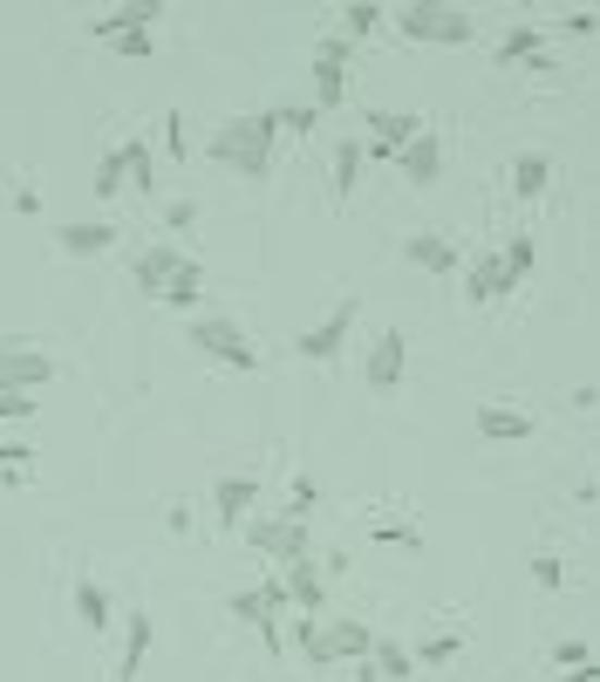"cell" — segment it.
Here are the masks:
<instances>
[{
  "label": "cell",
  "instance_id": "6da1fadb",
  "mask_svg": "<svg viewBox=\"0 0 600 682\" xmlns=\"http://www.w3.org/2000/svg\"><path fill=\"white\" fill-rule=\"evenodd\" d=\"M212 164H225V171H240V178H267L273 171V150H280V123H273V110H253V116H232V123H219L212 131Z\"/></svg>",
  "mask_w": 600,
  "mask_h": 682
},
{
  "label": "cell",
  "instance_id": "7a4b0ae2",
  "mask_svg": "<svg viewBox=\"0 0 600 682\" xmlns=\"http://www.w3.org/2000/svg\"><path fill=\"white\" fill-rule=\"evenodd\" d=\"M294 642H301V655H307L315 669H355V662H369L376 628L355 621V615H321V621L294 615Z\"/></svg>",
  "mask_w": 600,
  "mask_h": 682
},
{
  "label": "cell",
  "instance_id": "3957f363",
  "mask_svg": "<svg viewBox=\"0 0 600 682\" xmlns=\"http://www.w3.org/2000/svg\"><path fill=\"white\" fill-rule=\"evenodd\" d=\"M389 21H396L403 41H424V48H464L478 35V21L451 0H409V8H389Z\"/></svg>",
  "mask_w": 600,
  "mask_h": 682
},
{
  "label": "cell",
  "instance_id": "277c9868",
  "mask_svg": "<svg viewBox=\"0 0 600 682\" xmlns=\"http://www.w3.org/2000/svg\"><path fill=\"white\" fill-rule=\"evenodd\" d=\"M185 342L198 348L205 362H219V369H240V375H253L259 369V348H253V335L240 321H225V314H192V327H185Z\"/></svg>",
  "mask_w": 600,
  "mask_h": 682
},
{
  "label": "cell",
  "instance_id": "5b68a950",
  "mask_svg": "<svg viewBox=\"0 0 600 682\" xmlns=\"http://www.w3.org/2000/svg\"><path fill=\"white\" fill-rule=\"evenodd\" d=\"M56 383V356L35 348L28 335H8L0 342V396H35Z\"/></svg>",
  "mask_w": 600,
  "mask_h": 682
},
{
  "label": "cell",
  "instance_id": "8992f818",
  "mask_svg": "<svg viewBox=\"0 0 600 682\" xmlns=\"http://www.w3.org/2000/svg\"><path fill=\"white\" fill-rule=\"evenodd\" d=\"M232 615H240L246 628H259V635H267V655H280L286 642H280V615H294L286 608V587H280V573H267V580H253V587H240L225 600Z\"/></svg>",
  "mask_w": 600,
  "mask_h": 682
},
{
  "label": "cell",
  "instance_id": "52a82bcc",
  "mask_svg": "<svg viewBox=\"0 0 600 682\" xmlns=\"http://www.w3.org/2000/svg\"><path fill=\"white\" fill-rule=\"evenodd\" d=\"M355 321H362V300L342 294L315 327H301V335H294V356H301V362H334V356H342V342L355 335Z\"/></svg>",
  "mask_w": 600,
  "mask_h": 682
},
{
  "label": "cell",
  "instance_id": "ba28073f",
  "mask_svg": "<svg viewBox=\"0 0 600 682\" xmlns=\"http://www.w3.org/2000/svg\"><path fill=\"white\" fill-rule=\"evenodd\" d=\"M240 533H246L253 553H267V560H280V567H286V560H307V553H315V533H307L301 519H280V512H253Z\"/></svg>",
  "mask_w": 600,
  "mask_h": 682
},
{
  "label": "cell",
  "instance_id": "9c48e42d",
  "mask_svg": "<svg viewBox=\"0 0 600 682\" xmlns=\"http://www.w3.org/2000/svg\"><path fill=\"white\" fill-rule=\"evenodd\" d=\"M348 62H355V48L328 28V35L315 41V110H321V116L348 103Z\"/></svg>",
  "mask_w": 600,
  "mask_h": 682
},
{
  "label": "cell",
  "instance_id": "30bf717a",
  "mask_svg": "<svg viewBox=\"0 0 600 682\" xmlns=\"http://www.w3.org/2000/svg\"><path fill=\"white\" fill-rule=\"evenodd\" d=\"M280 587H286V608H294V615H307V621L328 615V573H321L315 553H307V560H286L280 567Z\"/></svg>",
  "mask_w": 600,
  "mask_h": 682
},
{
  "label": "cell",
  "instance_id": "8fae6325",
  "mask_svg": "<svg viewBox=\"0 0 600 682\" xmlns=\"http://www.w3.org/2000/svg\"><path fill=\"white\" fill-rule=\"evenodd\" d=\"M369 123H376V131L362 137V164H389V158H396V150H403L416 131H430V123L416 116V110H376Z\"/></svg>",
  "mask_w": 600,
  "mask_h": 682
},
{
  "label": "cell",
  "instance_id": "7c38bea8",
  "mask_svg": "<svg viewBox=\"0 0 600 682\" xmlns=\"http://www.w3.org/2000/svg\"><path fill=\"white\" fill-rule=\"evenodd\" d=\"M403 375H409V335H403V327H382L376 348H369V389L376 396H396Z\"/></svg>",
  "mask_w": 600,
  "mask_h": 682
},
{
  "label": "cell",
  "instance_id": "4fadbf2b",
  "mask_svg": "<svg viewBox=\"0 0 600 682\" xmlns=\"http://www.w3.org/2000/svg\"><path fill=\"white\" fill-rule=\"evenodd\" d=\"M389 164H396L403 171V185H416V191H430L437 178H443V137L437 131H416L403 150H396V158H389Z\"/></svg>",
  "mask_w": 600,
  "mask_h": 682
},
{
  "label": "cell",
  "instance_id": "5bb4252c",
  "mask_svg": "<svg viewBox=\"0 0 600 682\" xmlns=\"http://www.w3.org/2000/svg\"><path fill=\"white\" fill-rule=\"evenodd\" d=\"M177 266H185V252H177L171 239H158V246H144L137 260H130V281H137V294H150V300H158V294L177 281Z\"/></svg>",
  "mask_w": 600,
  "mask_h": 682
},
{
  "label": "cell",
  "instance_id": "9a60e30c",
  "mask_svg": "<svg viewBox=\"0 0 600 682\" xmlns=\"http://www.w3.org/2000/svg\"><path fill=\"white\" fill-rule=\"evenodd\" d=\"M457 273H464V300H472V308H485V300H505V294H512V273H505L499 252H472V260H464Z\"/></svg>",
  "mask_w": 600,
  "mask_h": 682
},
{
  "label": "cell",
  "instance_id": "2e32d148",
  "mask_svg": "<svg viewBox=\"0 0 600 682\" xmlns=\"http://www.w3.org/2000/svg\"><path fill=\"white\" fill-rule=\"evenodd\" d=\"M478 437H491V444H526V437H539V417L518 410V402H478Z\"/></svg>",
  "mask_w": 600,
  "mask_h": 682
},
{
  "label": "cell",
  "instance_id": "e0dca14e",
  "mask_svg": "<svg viewBox=\"0 0 600 682\" xmlns=\"http://www.w3.org/2000/svg\"><path fill=\"white\" fill-rule=\"evenodd\" d=\"M505 178H512V198H518V206H539V198H546V191H553V178H560V164H553V158H546V150H518V158H512V171H505Z\"/></svg>",
  "mask_w": 600,
  "mask_h": 682
},
{
  "label": "cell",
  "instance_id": "ac0fdd59",
  "mask_svg": "<svg viewBox=\"0 0 600 682\" xmlns=\"http://www.w3.org/2000/svg\"><path fill=\"white\" fill-rule=\"evenodd\" d=\"M56 246L69 260H102L117 246V225L110 219H69V225H56Z\"/></svg>",
  "mask_w": 600,
  "mask_h": 682
},
{
  "label": "cell",
  "instance_id": "d6986e66",
  "mask_svg": "<svg viewBox=\"0 0 600 682\" xmlns=\"http://www.w3.org/2000/svg\"><path fill=\"white\" fill-rule=\"evenodd\" d=\"M499 69H546V28L539 21H512L499 35Z\"/></svg>",
  "mask_w": 600,
  "mask_h": 682
},
{
  "label": "cell",
  "instance_id": "ffe728a7",
  "mask_svg": "<svg viewBox=\"0 0 600 682\" xmlns=\"http://www.w3.org/2000/svg\"><path fill=\"white\" fill-rule=\"evenodd\" d=\"M150 642H158V615H123V662H117V682H137L144 662H150Z\"/></svg>",
  "mask_w": 600,
  "mask_h": 682
},
{
  "label": "cell",
  "instance_id": "44dd1931",
  "mask_svg": "<svg viewBox=\"0 0 600 682\" xmlns=\"http://www.w3.org/2000/svg\"><path fill=\"white\" fill-rule=\"evenodd\" d=\"M75 621L89 628V635H110V621H117V600H110V587H102L96 573H75Z\"/></svg>",
  "mask_w": 600,
  "mask_h": 682
},
{
  "label": "cell",
  "instance_id": "7402d4cb",
  "mask_svg": "<svg viewBox=\"0 0 600 682\" xmlns=\"http://www.w3.org/2000/svg\"><path fill=\"white\" fill-rule=\"evenodd\" d=\"M403 260H409V266H424V273H457V266H464V252H457L451 233H409V239H403Z\"/></svg>",
  "mask_w": 600,
  "mask_h": 682
},
{
  "label": "cell",
  "instance_id": "603a6c76",
  "mask_svg": "<svg viewBox=\"0 0 600 682\" xmlns=\"http://www.w3.org/2000/svg\"><path fill=\"white\" fill-rule=\"evenodd\" d=\"M253 505H259V478H246V471H232V478H219V485H212V512L225 525H246Z\"/></svg>",
  "mask_w": 600,
  "mask_h": 682
},
{
  "label": "cell",
  "instance_id": "cb8c5ba5",
  "mask_svg": "<svg viewBox=\"0 0 600 682\" xmlns=\"http://www.w3.org/2000/svg\"><path fill=\"white\" fill-rule=\"evenodd\" d=\"M123 191H137V198H150V206H158V150H150L144 137L123 144Z\"/></svg>",
  "mask_w": 600,
  "mask_h": 682
},
{
  "label": "cell",
  "instance_id": "d4e9b609",
  "mask_svg": "<svg viewBox=\"0 0 600 682\" xmlns=\"http://www.w3.org/2000/svg\"><path fill=\"white\" fill-rule=\"evenodd\" d=\"M158 300H164V308H177V314H205V266L185 260V266H177V281H171Z\"/></svg>",
  "mask_w": 600,
  "mask_h": 682
},
{
  "label": "cell",
  "instance_id": "484cf974",
  "mask_svg": "<svg viewBox=\"0 0 600 682\" xmlns=\"http://www.w3.org/2000/svg\"><path fill=\"white\" fill-rule=\"evenodd\" d=\"M158 0H123V8H110V14H96L89 21V35H102V28H144V35H158Z\"/></svg>",
  "mask_w": 600,
  "mask_h": 682
},
{
  "label": "cell",
  "instance_id": "4316f807",
  "mask_svg": "<svg viewBox=\"0 0 600 682\" xmlns=\"http://www.w3.org/2000/svg\"><path fill=\"white\" fill-rule=\"evenodd\" d=\"M369 669H376V682H409V675H416V662H409V642H396V635H376V648H369Z\"/></svg>",
  "mask_w": 600,
  "mask_h": 682
},
{
  "label": "cell",
  "instance_id": "83f0119b",
  "mask_svg": "<svg viewBox=\"0 0 600 682\" xmlns=\"http://www.w3.org/2000/svg\"><path fill=\"white\" fill-rule=\"evenodd\" d=\"M362 171H369V164H362V137H342V144H334V198H342V206H348V198H355V185H362Z\"/></svg>",
  "mask_w": 600,
  "mask_h": 682
},
{
  "label": "cell",
  "instance_id": "f1b7e54d",
  "mask_svg": "<svg viewBox=\"0 0 600 682\" xmlns=\"http://www.w3.org/2000/svg\"><path fill=\"white\" fill-rule=\"evenodd\" d=\"M382 21H389V8H376V0H355V8H342V28H334V35H342V41L355 48V41L382 35Z\"/></svg>",
  "mask_w": 600,
  "mask_h": 682
},
{
  "label": "cell",
  "instance_id": "f546056e",
  "mask_svg": "<svg viewBox=\"0 0 600 682\" xmlns=\"http://www.w3.org/2000/svg\"><path fill=\"white\" fill-rule=\"evenodd\" d=\"M457 655H464V635H457V628H443V635H424L409 648V662L416 669H443V662H457Z\"/></svg>",
  "mask_w": 600,
  "mask_h": 682
},
{
  "label": "cell",
  "instance_id": "4dcf8cb0",
  "mask_svg": "<svg viewBox=\"0 0 600 682\" xmlns=\"http://www.w3.org/2000/svg\"><path fill=\"white\" fill-rule=\"evenodd\" d=\"M96 41H102V48H117L123 62H150V55H158V35H144V28H102Z\"/></svg>",
  "mask_w": 600,
  "mask_h": 682
},
{
  "label": "cell",
  "instance_id": "1f68e13d",
  "mask_svg": "<svg viewBox=\"0 0 600 682\" xmlns=\"http://www.w3.org/2000/svg\"><path fill=\"white\" fill-rule=\"evenodd\" d=\"M499 260H505V273H512V287L526 281V273L539 266V233H512L505 246H499Z\"/></svg>",
  "mask_w": 600,
  "mask_h": 682
},
{
  "label": "cell",
  "instance_id": "d6a6232c",
  "mask_svg": "<svg viewBox=\"0 0 600 682\" xmlns=\"http://www.w3.org/2000/svg\"><path fill=\"white\" fill-rule=\"evenodd\" d=\"M273 123H280V137H315L321 131V110L315 103H280Z\"/></svg>",
  "mask_w": 600,
  "mask_h": 682
},
{
  "label": "cell",
  "instance_id": "836d02e7",
  "mask_svg": "<svg viewBox=\"0 0 600 682\" xmlns=\"http://www.w3.org/2000/svg\"><path fill=\"white\" fill-rule=\"evenodd\" d=\"M315 505H321V485L301 471L294 485H286V512H280V519H301V525H307V519H315Z\"/></svg>",
  "mask_w": 600,
  "mask_h": 682
},
{
  "label": "cell",
  "instance_id": "e575fe53",
  "mask_svg": "<svg viewBox=\"0 0 600 682\" xmlns=\"http://www.w3.org/2000/svg\"><path fill=\"white\" fill-rule=\"evenodd\" d=\"M96 198H117L123 191V144H110V150H102V164H96Z\"/></svg>",
  "mask_w": 600,
  "mask_h": 682
},
{
  "label": "cell",
  "instance_id": "d590c367",
  "mask_svg": "<svg viewBox=\"0 0 600 682\" xmlns=\"http://www.w3.org/2000/svg\"><path fill=\"white\" fill-rule=\"evenodd\" d=\"M532 587H539V594H560V587H566V567L553 560V553H539V560H532Z\"/></svg>",
  "mask_w": 600,
  "mask_h": 682
},
{
  "label": "cell",
  "instance_id": "8d00e7d4",
  "mask_svg": "<svg viewBox=\"0 0 600 682\" xmlns=\"http://www.w3.org/2000/svg\"><path fill=\"white\" fill-rule=\"evenodd\" d=\"M164 150H171V158H185V150H192V131H185V110H164Z\"/></svg>",
  "mask_w": 600,
  "mask_h": 682
},
{
  "label": "cell",
  "instance_id": "74e56055",
  "mask_svg": "<svg viewBox=\"0 0 600 682\" xmlns=\"http://www.w3.org/2000/svg\"><path fill=\"white\" fill-rule=\"evenodd\" d=\"M376 540L382 546H424V540H416V525H403V519H376Z\"/></svg>",
  "mask_w": 600,
  "mask_h": 682
},
{
  "label": "cell",
  "instance_id": "f35d334b",
  "mask_svg": "<svg viewBox=\"0 0 600 682\" xmlns=\"http://www.w3.org/2000/svg\"><path fill=\"white\" fill-rule=\"evenodd\" d=\"M553 662H560L566 675H573V669H587V662H593V642H560V648H553Z\"/></svg>",
  "mask_w": 600,
  "mask_h": 682
},
{
  "label": "cell",
  "instance_id": "ab89813d",
  "mask_svg": "<svg viewBox=\"0 0 600 682\" xmlns=\"http://www.w3.org/2000/svg\"><path fill=\"white\" fill-rule=\"evenodd\" d=\"M41 410V396H0V423H28Z\"/></svg>",
  "mask_w": 600,
  "mask_h": 682
},
{
  "label": "cell",
  "instance_id": "60d3db41",
  "mask_svg": "<svg viewBox=\"0 0 600 682\" xmlns=\"http://www.w3.org/2000/svg\"><path fill=\"white\" fill-rule=\"evenodd\" d=\"M192 219H198V198H164V225L171 233H185Z\"/></svg>",
  "mask_w": 600,
  "mask_h": 682
},
{
  "label": "cell",
  "instance_id": "b9f144b4",
  "mask_svg": "<svg viewBox=\"0 0 600 682\" xmlns=\"http://www.w3.org/2000/svg\"><path fill=\"white\" fill-rule=\"evenodd\" d=\"M0 464H14V471H21V464H35V444H21V437H8V444H0Z\"/></svg>",
  "mask_w": 600,
  "mask_h": 682
},
{
  "label": "cell",
  "instance_id": "7bdbcfd3",
  "mask_svg": "<svg viewBox=\"0 0 600 682\" xmlns=\"http://www.w3.org/2000/svg\"><path fill=\"white\" fill-rule=\"evenodd\" d=\"M566 35H580V41L600 35V14H587V8H580V14H566Z\"/></svg>",
  "mask_w": 600,
  "mask_h": 682
}]
</instances>
